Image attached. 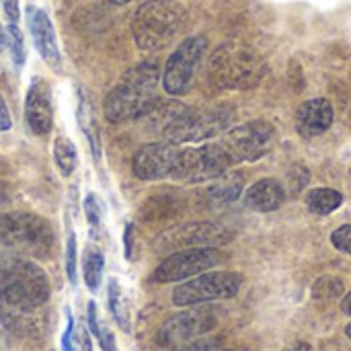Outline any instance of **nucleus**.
<instances>
[{
  "label": "nucleus",
  "mask_w": 351,
  "mask_h": 351,
  "mask_svg": "<svg viewBox=\"0 0 351 351\" xmlns=\"http://www.w3.org/2000/svg\"><path fill=\"white\" fill-rule=\"evenodd\" d=\"M158 78L160 72L154 62H142L132 70H128L103 101L105 119L119 123L150 113L158 103L156 99Z\"/></svg>",
  "instance_id": "f257e3e1"
},
{
  "label": "nucleus",
  "mask_w": 351,
  "mask_h": 351,
  "mask_svg": "<svg viewBox=\"0 0 351 351\" xmlns=\"http://www.w3.org/2000/svg\"><path fill=\"white\" fill-rule=\"evenodd\" d=\"M49 296V280L37 263L0 251V304L39 311Z\"/></svg>",
  "instance_id": "f03ea898"
},
{
  "label": "nucleus",
  "mask_w": 351,
  "mask_h": 351,
  "mask_svg": "<svg viewBox=\"0 0 351 351\" xmlns=\"http://www.w3.org/2000/svg\"><path fill=\"white\" fill-rule=\"evenodd\" d=\"M185 25V8L173 0H148L132 19V35L140 49L165 47Z\"/></svg>",
  "instance_id": "7ed1b4c3"
},
{
  "label": "nucleus",
  "mask_w": 351,
  "mask_h": 351,
  "mask_svg": "<svg viewBox=\"0 0 351 351\" xmlns=\"http://www.w3.org/2000/svg\"><path fill=\"white\" fill-rule=\"evenodd\" d=\"M210 74L224 88H251L261 82L265 64L255 49L241 43H226L212 53Z\"/></svg>",
  "instance_id": "20e7f679"
},
{
  "label": "nucleus",
  "mask_w": 351,
  "mask_h": 351,
  "mask_svg": "<svg viewBox=\"0 0 351 351\" xmlns=\"http://www.w3.org/2000/svg\"><path fill=\"white\" fill-rule=\"evenodd\" d=\"M0 247L16 253L45 257L53 247V228L45 218L37 214H0Z\"/></svg>",
  "instance_id": "39448f33"
},
{
  "label": "nucleus",
  "mask_w": 351,
  "mask_h": 351,
  "mask_svg": "<svg viewBox=\"0 0 351 351\" xmlns=\"http://www.w3.org/2000/svg\"><path fill=\"white\" fill-rule=\"evenodd\" d=\"M234 119L232 109H191L171 117L162 134L171 144L202 142L224 132Z\"/></svg>",
  "instance_id": "423d86ee"
},
{
  "label": "nucleus",
  "mask_w": 351,
  "mask_h": 351,
  "mask_svg": "<svg viewBox=\"0 0 351 351\" xmlns=\"http://www.w3.org/2000/svg\"><path fill=\"white\" fill-rule=\"evenodd\" d=\"M243 278L234 271H204L173 290L175 306H197L214 300L234 298L241 290Z\"/></svg>",
  "instance_id": "0eeeda50"
},
{
  "label": "nucleus",
  "mask_w": 351,
  "mask_h": 351,
  "mask_svg": "<svg viewBox=\"0 0 351 351\" xmlns=\"http://www.w3.org/2000/svg\"><path fill=\"white\" fill-rule=\"evenodd\" d=\"M232 160L222 144H204L199 148H179L177 165L171 175L175 181L204 183L222 177Z\"/></svg>",
  "instance_id": "6e6552de"
},
{
  "label": "nucleus",
  "mask_w": 351,
  "mask_h": 351,
  "mask_svg": "<svg viewBox=\"0 0 351 351\" xmlns=\"http://www.w3.org/2000/svg\"><path fill=\"white\" fill-rule=\"evenodd\" d=\"M232 241V232L216 222H185L165 230L154 247L158 253H177L185 249L222 247Z\"/></svg>",
  "instance_id": "1a4fd4ad"
},
{
  "label": "nucleus",
  "mask_w": 351,
  "mask_h": 351,
  "mask_svg": "<svg viewBox=\"0 0 351 351\" xmlns=\"http://www.w3.org/2000/svg\"><path fill=\"white\" fill-rule=\"evenodd\" d=\"M204 51H206V39L202 35L187 37L177 45V49L167 60L165 72H162V88L169 95L181 97L191 88V82L204 58Z\"/></svg>",
  "instance_id": "9d476101"
},
{
  "label": "nucleus",
  "mask_w": 351,
  "mask_h": 351,
  "mask_svg": "<svg viewBox=\"0 0 351 351\" xmlns=\"http://www.w3.org/2000/svg\"><path fill=\"white\" fill-rule=\"evenodd\" d=\"M274 136L276 128L267 121L257 119L230 130L220 144L224 146L234 165L245 160H259L261 156H265L274 144Z\"/></svg>",
  "instance_id": "9b49d317"
},
{
  "label": "nucleus",
  "mask_w": 351,
  "mask_h": 351,
  "mask_svg": "<svg viewBox=\"0 0 351 351\" xmlns=\"http://www.w3.org/2000/svg\"><path fill=\"white\" fill-rule=\"evenodd\" d=\"M216 325H218L216 311L204 308L197 304V308H189L167 319L158 329L156 341L162 348H175V346L199 339L202 335L210 333Z\"/></svg>",
  "instance_id": "f8f14e48"
},
{
  "label": "nucleus",
  "mask_w": 351,
  "mask_h": 351,
  "mask_svg": "<svg viewBox=\"0 0 351 351\" xmlns=\"http://www.w3.org/2000/svg\"><path fill=\"white\" fill-rule=\"evenodd\" d=\"M222 261V255L212 249H185L171 253L152 274V282L156 284H173V282H183L189 278H195L210 267H216Z\"/></svg>",
  "instance_id": "ddd939ff"
},
{
  "label": "nucleus",
  "mask_w": 351,
  "mask_h": 351,
  "mask_svg": "<svg viewBox=\"0 0 351 351\" xmlns=\"http://www.w3.org/2000/svg\"><path fill=\"white\" fill-rule=\"evenodd\" d=\"M179 148L171 142H152L142 146L132 160V171L140 181L171 179L177 165Z\"/></svg>",
  "instance_id": "4468645a"
},
{
  "label": "nucleus",
  "mask_w": 351,
  "mask_h": 351,
  "mask_svg": "<svg viewBox=\"0 0 351 351\" xmlns=\"http://www.w3.org/2000/svg\"><path fill=\"white\" fill-rule=\"evenodd\" d=\"M25 121L35 136H47L53 128L51 88L45 78L35 76L25 97Z\"/></svg>",
  "instance_id": "2eb2a0df"
},
{
  "label": "nucleus",
  "mask_w": 351,
  "mask_h": 351,
  "mask_svg": "<svg viewBox=\"0 0 351 351\" xmlns=\"http://www.w3.org/2000/svg\"><path fill=\"white\" fill-rule=\"evenodd\" d=\"M25 19H27V27L33 37L35 49L39 51V56L43 58L45 64L58 68L60 66V47H58V39H56V31H53V23H51L49 14L43 8L31 4L25 10Z\"/></svg>",
  "instance_id": "dca6fc26"
},
{
  "label": "nucleus",
  "mask_w": 351,
  "mask_h": 351,
  "mask_svg": "<svg viewBox=\"0 0 351 351\" xmlns=\"http://www.w3.org/2000/svg\"><path fill=\"white\" fill-rule=\"evenodd\" d=\"M333 123V107L327 99H311L296 111V130L302 138H315Z\"/></svg>",
  "instance_id": "f3484780"
},
{
  "label": "nucleus",
  "mask_w": 351,
  "mask_h": 351,
  "mask_svg": "<svg viewBox=\"0 0 351 351\" xmlns=\"http://www.w3.org/2000/svg\"><path fill=\"white\" fill-rule=\"evenodd\" d=\"M284 197H286L284 187L278 181L261 179L247 191L245 204L255 212H271L284 204Z\"/></svg>",
  "instance_id": "a211bd4d"
},
{
  "label": "nucleus",
  "mask_w": 351,
  "mask_h": 351,
  "mask_svg": "<svg viewBox=\"0 0 351 351\" xmlns=\"http://www.w3.org/2000/svg\"><path fill=\"white\" fill-rule=\"evenodd\" d=\"M243 191V177L239 173H224L214 179V183L206 189V195L212 204H232L239 199Z\"/></svg>",
  "instance_id": "6ab92c4d"
},
{
  "label": "nucleus",
  "mask_w": 351,
  "mask_h": 351,
  "mask_svg": "<svg viewBox=\"0 0 351 351\" xmlns=\"http://www.w3.org/2000/svg\"><path fill=\"white\" fill-rule=\"evenodd\" d=\"M107 298H109V308H111V315H113L115 323L125 333H130L132 331V304H130L121 284L115 278H111L109 284H107Z\"/></svg>",
  "instance_id": "aec40b11"
},
{
  "label": "nucleus",
  "mask_w": 351,
  "mask_h": 351,
  "mask_svg": "<svg viewBox=\"0 0 351 351\" xmlns=\"http://www.w3.org/2000/svg\"><path fill=\"white\" fill-rule=\"evenodd\" d=\"M103 271H105V255L101 249L88 245L82 255V278L88 288V292L97 294L103 282Z\"/></svg>",
  "instance_id": "412c9836"
},
{
  "label": "nucleus",
  "mask_w": 351,
  "mask_h": 351,
  "mask_svg": "<svg viewBox=\"0 0 351 351\" xmlns=\"http://www.w3.org/2000/svg\"><path fill=\"white\" fill-rule=\"evenodd\" d=\"M53 160L62 173V177H70L78 165V152L74 142L68 136H58L53 142Z\"/></svg>",
  "instance_id": "4be33fe9"
},
{
  "label": "nucleus",
  "mask_w": 351,
  "mask_h": 351,
  "mask_svg": "<svg viewBox=\"0 0 351 351\" xmlns=\"http://www.w3.org/2000/svg\"><path fill=\"white\" fill-rule=\"evenodd\" d=\"M343 202V195L335 189H313L306 195V206L313 214L325 216L337 210Z\"/></svg>",
  "instance_id": "5701e85b"
},
{
  "label": "nucleus",
  "mask_w": 351,
  "mask_h": 351,
  "mask_svg": "<svg viewBox=\"0 0 351 351\" xmlns=\"http://www.w3.org/2000/svg\"><path fill=\"white\" fill-rule=\"evenodd\" d=\"M78 123L80 130L86 134V140L90 144V150L95 154V158H101V144H99V130H97V121L93 115V109L86 105V101L80 95V105H78Z\"/></svg>",
  "instance_id": "b1692460"
},
{
  "label": "nucleus",
  "mask_w": 351,
  "mask_h": 351,
  "mask_svg": "<svg viewBox=\"0 0 351 351\" xmlns=\"http://www.w3.org/2000/svg\"><path fill=\"white\" fill-rule=\"evenodd\" d=\"M84 216H86V222L90 226L93 237H99V232L103 230L105 208H103V199L93 191L86 193V197H84Z\"/></svg>",
  "instance_id": "393cba45"
},
{
  "label": "nucleus",
  "mask_w": 351,
  "mask_h": 351,
  "mask_svg": "<svg viewBox=\"0 0 351 351\" xmlns=\"http://www.w3.org/2000/svg\"><path fill=\"white\" fill-rule=\"evenodd\" d=\"M343 294V282L333 276H323L313 284L315 300H335Z\"/></svg>",
  "instance_id": "a878e982"
},
{
  "label": "nucleus",
  "mask_w": 351,
  "mask_h": 351,
  "mask_svg": "<svg viewBox=\"0 0 351 351\" xmlns=\"http://www.w3.org/2000/svg\"><path fill=\"white\" fill-rule=\"evenodd\" d=\"M6 39H8V49H10V58L16 70L23 68L25 64V39L23 33L16 25H8L6 29Z\"/></svg>",
  "instance_id": "bb28decb"
},
{
  "label": "nucleus",
  "mask_w": 351,
  "mask_h": 351,
  "mask_svg": "<svg viewBox=\"0 0 351 351\" xmlns=\"http://www.w3.org/2000/svg\"><path fill=\"white\" fill-rule=\"evenodd\" d=\"M76 263H78V247H76V234L70 232L68 234V243H66V276L70 280V284L74 286L78 282L76 276Z\"/></svg>",
  "instance_id": "cd10ccee"
},
{
  "label": "nucleus",
  "mask_w": 351,
  "mask_h": 351,
  "mask_svg": "<svg viewBox=\"0 0 351 351\" xmlns=\"http://www.w3.org/2000/svg\"><path fill=\"white\" fill-rule=\"evenodd\" d=\"M220 348L218 339H193L175 348H169V351H216Z\"/></svg>",
  "instance_id": "c85d7f7f"
},
{
  "label": "nucleus",
  "mask_w": 351,
  "mask_h": 351,
  "mask_svg": "<svg viewBox=\"0 0 351 351\" xmlns=\"http://www.w3.org/2000/svg\"><path fill=\"white\" fill-rule=\"evenodd\" d=\"M331 243H333L339 251L351 255V226H341V228H337V230L333 232V237H331Z\"/></svg>",
  "instance_id": "c756f323"
},
{
  "label": "nucleus",
  "mask_w": 351,
  "mask_h": 351,
  "mask_svg": "<svg viewBox=\"0 0 351 351\" xmlns=\"http://www.w3.org/2000/svg\"><path fill=\"white\" fill-rule=\"evenodd\" d=\"M95 337L99 339V346L103 351H117L115 350V335L111 333V329L103 321L99 323V333Z\"/></svg>",
  "instance_id": "7c9ffc66"
},
{
  "label": "nucleus",
  "mask_w": 351,
  "mask_h": 351,
  "mask_svg": "<svg viewBox=\"0 0 351 351\" xmlns=\"http://www.w3.org/2000/svg\"><path fill=\"white\" fill-rule=\"evenodd\" d=\"M288 181L292 183L294 193H298L308 183V171H306V167H294L290 171V175H288Z\"/></svg>",
  "instance_id": "2f4dec72"
},
{
  "label": "nucleus",
  "mask_w": 351,
  "mask_h": 351,
  "mask_svg": "<svg viewBox=\"0 0 351 351\" xmlns=\"http://www.w3.org/2000/svg\"><path fill=\"white\" fill-rule=\"evenodd\" d=\"M0 2H2L4 14H6V19L10 21V25H16V23H19V16H21L19 0H0Z\"/></svg>",
  "instance_id": "473e14b6"
},
{
  "label": "nucleus",
  "mask_w": 351,
  "mask_h": 351,
  "mask_svg": "<svg viewBox=\"0 0 351 351\" xmlns=\"http://www.w3.org/2000/svg\"><path fill=\"white\" fill-rule=\"evenodd\" d=\"M66 313H68V327H66V333H64V337H62V350H64V351H74V346H72V333H74V319H72L70 311H66Z\"/></svg>",
  "instance_id": "72a5a7b5"
},
{
  "label": "nucleus",
  "mask_w": 351,
  "mask_h": 351,
  "mask_svg": "<svg viewBox=\"0 0 351 351\" xmlns=\"http://www.w3.org/2000/svg\"><path fill=\"white\" fill-rule=\"evenodd\" d=\"M12 128V119H10V111L4 103V97L0 95V132H6Z\"/></svg>",
  "instance_id": "f704fd0d"
},
{
  "label": "nucleus",
  "mask_w": 351,
  "mask_h": 351,
  "mask_svg": "<svg viewBox=\"0 0 351 351\" xmlns=\"http://www.w3.org/2000/svg\"><path fill=\"white\" fill-rule=\"evenodd\" d=\"M99 323H101V319H99V313H97V304L88 302V329H90L93 335L99 333Z\"/></svg>",
  "instance_id": "c9c22d12"
},
{
  "label": "nucleus",
  "mask_w": 351,
  "mask_h": 351,
  "mask_svg": "<svg viewBox=\"0 0 351 351\" xmlns=\"http://www.w3.org/2000/svg\"><path fill=\"white\" fill-rule=\"evenodd\" d=\"M123 241H125V259H132V224L125 226Z\"/></svg>",
  "instance_id": "e433bc0d"
},
{
  "label": "nucleus",
  "mask_w": 351,
  "mask_h": 351,
  "mask_svg": "<svg viewBox=\"0 0 351 351\" xmlns=\"http://www.w3.org/2000/svg\"><path fill=\"white\" fill-rule=\"evenodd\" d=\"M341 311L351 317V292L346 296V298H343V302H341Z\"/></svg>",
  "instance_id": "4c0bfd02"
},
{
  "label": "nucleus",
  "mask_w": 351,
  "mask_h": 351,
  "mask_svg": "<svg viewBox=\"0 0 351 351\" xmlns=\"http://www.w3.org/2000/svg\"><path fill=\"white\" fill-rule=\"evenodd\" d=\"M8 47V39H6V31H4V27L0 25V51L2 49H6Z\"/></svg>",
  "instance_id": "58836bf2"
},
{
  "label": "nucleus",
  "mask_w": 351,
  "mask_h": 351,
  "mask_svg": "<svg viewBox=\"0 0 351 351\" xmlns=\"http://www.w3.org/2000/svg\"><path fill=\"white\" fill-rule=\"evenodd\" d=\"M109 2H113V4H128V2H132V0H109Z\"/></svg>",
  "instance_id": "ea45409f"
},
{
  "label": "nucleus",
  "mask_w": 351,
  "mask_h": 351,
  "mask_svg": "<svg viewBox=\"0 0 351 351\" xmlns=\"http://www.w3.org/2000/svg\"><path fill=\"white\" fill-rule=\"evenodd\" d=\"M346 331H348V337H350V339H351V323H350V325H348V329H346Z\"/></svg>",
  "instance_id": "a19ab883"
},
{
  "label": "nucleus",
  "mask_w": 351,
  "mask_h": 351,
  "mask_svg": "<svg viewBox=\"0 0 351 351\" xmlns=\"http://www.w3.org/2000/svg\"><path fill=\"white\" fill-rule=\"evenodd\" d=\"M216 351H228V350H216Z\"/></svg>",
  "instance_id": "79ce46f5"
}]
</instances>
